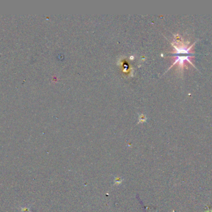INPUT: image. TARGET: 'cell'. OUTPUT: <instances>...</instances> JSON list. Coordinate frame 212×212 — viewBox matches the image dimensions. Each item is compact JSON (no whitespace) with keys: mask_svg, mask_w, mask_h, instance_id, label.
<instances>
[{"mask_svg":"<svg viewBox=\"0 0 212 212\" xmlns=\"http://www.w3.org/2000/svg\"><path fill=\"white\" fill-rule=\"evenodd\" d=\"M123 178H122V177H115V178H114V184H115V185H116V186H119V185L121 184Z\"/></svg>","mask_w":212,"mask_h":212,"instance_id":"cell-1","label":"cell"}]
</instances>
